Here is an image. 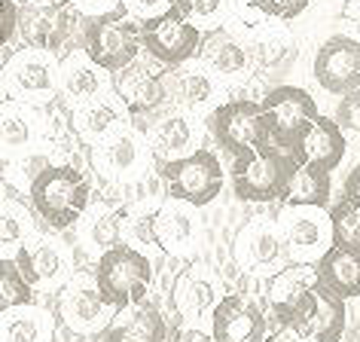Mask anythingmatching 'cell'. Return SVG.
Segmentation results:
<instances>
[{"label":"cell","mask_w":360,"mask_h":342,"mask_svg":"<svg viewBox=\"0 0 360 342\" xmlns=\"http://www.w3.org/2000/svg\"><path fill=\"white\" fill-rule=\"evenodd\" d=\"M345 321H348L345 300L318 281L305 293V300L281 321V327L296 330L305 342H342Z\"/></svg>","instance_id":"13"},{"label":"cell","mask_w":360,"mask_h":342,"mask_svg":"<svg viewBox=\"0 0 360 342\" xmlns=\"http://www.w3.org/2000/svg\"><path fill=\"white\" fill-rule=\"evenodd\" d=\"M147 138L156 159H184L202 150V125L186 110H165L150 122Z\"/></svg>","instance_id":"22"},{"label":"cell","mask_w":360,"mask_h":342,"mask_svg":"<svg viewBox=\"0 0 360 342\" xmlns=\"http://www.w3.org/2000/svg\"><path fill=\"white\" fill-rule=\"evenodd\" d=\"M305 165L293 153L266 144L232 159V190L241 202H284L287 184Z\"/></svg>","instance_id":"4"},{"label":"cell","mask_w":360,"mask_h":342,"mask_svg":"<svg viewBox=\"0 0 360 342\" xmlns=\"http://www.w3.org/2000/svg\"><path fill=\"white\" fill-rule=\"evenodd\" d=\"M205 125H208L214 141H217L232 159L272 144L266 113H263V101H250V98H232V101L214 107L208 113V120H205Z\"/></svg>","instance_id":"9"},{"label":"cell","mask_w":360,"mask_h":342,"mask_svg":"<svg viewBox=\"0 0 360 342\" xmlns=\"http://www.w3.org/2000/svg\"><path fill=\"white\" fill-rule=\"evenodd\" d=\"M174 4H177V0H125V6H129V10L138 15L141 22L156 19V15L174 10Z\"/></svg>","instance_id":"42"},{"label":"cell","mask_w":360,"mask_h":342,"mask_svg":"<svg viewBox=\"0 0 360 342\" xmlns=\"http://www.w3.org/2000/svg\"><path fill=\"white\" fill-rule=\"evenodd\" d=\"M86 15L74 0H22L19 4V34L31 49L52 56H68V49H83Z\"/></svg>","instance_id":"2"},{"label":"cell","mask_w":360,"mask_h":342,"mask_svg":"<svg viewBox=\"0 0 360 342\" xmlns=\"http://www.w3.org/2000/svg\"><path fill=\"white\" fill-rule=\"evenodd\" d=\"M74 4L86 19H92V15H104V13L116 10V6H122L125 0H74Z\"/></svg>","instance_id":"44"},{"label":"cell","mask_w":360,"mask_h":342,"mask_svg":"<svg viewBox=\"0 0 360 342\" xmlns=\"http://www.w3.org/2000/svg\"><path fill=\"white\" fill-rule=\"evenodd\" d=\"M199 61L211 70L217 80H241L254 68V56H250V43H245L236 31L217 28L205 34Z\"/></svg>","instance_id":"23"},{"label":"cell","mask_w":360,"mask_h":342,"mask_svg":"<svg viewBox=\"0 0 360 342\" xmlns=\"http://www.w3.org/2000/svg\"><path fill=\"white\" fill-rule=\"evenodd\" d=\"M318 281H321L318 266H311V263H290L281 272L272 275V281H269V305H272L278 327H281V321L305 300V293Z\"/></svg>","instance_id":"26"},{"label":"cell","mask_w":360,"mask_h":342,"mask_svg":"<svg viewBox=\"0 0 360 342\" xmlns=\"http://www.w3.org/2000/svg\"><path fill=\"white\" fill-rule=\"evenodd\" d=\"M205 43V31L193 25L180 10H168L156 19L143 22V52L147 58L165 68H180L199 58Z\"/></svg>","instance_id":"11"},{"label":"cell","mask_w":360,"mask_h":342,"mask_svg":"<svg viewBox=\"0 0 360 342\" xmlns=\"http://www.w3.org/2000/svg\"><path fill=\"white\" fill-rule=\"evenodd\" d=\"M83 49L98 68L107 74H120L122 68L134 65L143 52V22L129 6H116L104 15L86 19L83 31Z\"/></svg>","instance_id":"3"},{"label":"cell","mask_w":360,"mask_h":342,"mask_svg":"<svg viewBox=\"0 0 360 342\" xmlns=\"http://www.w3.org/2000/svg\"><path fill=\"white\" fill-rule=\"evenodd\" d=\"M150 153L153 150L143 147L138 132L113 129L104 141H98L92 147V165L107 184L125 186V184H134L143 175Z\"/></svg>","instance_id":"15"},{"label":"cell","mask_w":360,"mask_h":342,"mask_svg":"<svg viewBox=\"0 0 360 342\" xmlns=\"http://www.w3.org/2000/svg\"><path fill=\"white\" fill-rule=\"evenodd\" d=\"M171 300H174V312L184 321H199L205 315H214V309H217V303L223 296H217V287H214L202 272L186 269V272L177 275Z\"/></svg>","instance_id":"29"},{"label":"cell","mask_w":360,"mask_h":342,"mask_svg":"<svg viewBox=\"0 0 360 342\" xmlns=\"http://www.w3.org/2000/svg\"><path fill=\"white\" fill-rule=\"evenodd\" d=\"M330 220H333V245H357L360 248V211L354 205L345 199L330 205Z\"/></svg>","instance_id":"39"},{"label":"cell","mask_w":360,"mask_h":342,"mask_svg":"<svg viewBox=\"0 0 360 342\" xmlns=\"http://www.w3.org/2000/svg\"><path fill=\"white\" fill-rule=\"evenodd\" d=\"M311 77L318 80L323 92L339 98L360 89V40L345 37V34L323 40L314 52Z\"/></svg>","instance_id":"17"},{"label":"cell","mask_w":360,"mask_h":342,"mask_svg":"<svg viewBox=\"0 0 360 342\" xmlns=\"http://www.w3.org/2000/svg\"><path fill=\"white\" fill-rule=\"evenodd\" d=\"M345 342H360V321L354 324V327H351V333H348V339Z\"/></svg>","instance_id":"49"},{"label":"cell","mask_w":360,"mask_h":342,"mask_svg":"<svg viewBox=\"0 0 360 342\" xmlns=\"http://www.w3.org/2000/svg\"><path fill=\"white\" fill-rule=\"evenodd\" d=\"M56 315L68 330L83 333V336H95V333H101L113 324L116 309L104 300L101 287L95 281V272H77L58 291Z\"/></svg>","instance_id":"12"},{"label":"cell","mask_w":360,"mask_h":342,"mask_svg":"<svg viewBox=\"0 0 360 342\" xmlns=\"http://www.w3.org/2000/svg\"><path fill=\"white\" fill-rule=\"evenodd\" d=\"M330 171L318 162H305L287 184L284 205H300V208H330Z\"/></svg>","instance_id":"32"},{"label":"cell","mask_w":360,"mask_h":342,"mask_svg":"<svg viewBox=\"0 0 360 342\" xmlns=\"http://www.w3.org/2000/svg\"><path fill=\"white\" fill-rule=\"evenodd\" d=\"M156 175L165 184L168 199L190 202L195 208H205L220 196L226 184V171L220 165V156L208 147L190 153L184 159H156Z\"/></svg>","instance_id":"7"},{"label":"cell","mask_w":360,"mask_h":342,"mask_svg":"<svg viewBox=\"0 0 360 342\" xmlns=\"http://www.w3.org/2000/svg\"><path fill=\"white\" fill-rule=\"evenodd\" d=\"M86 342H131L129 336H125V333L116 327V324H110V327L107 330H101V333H95V336H89Z\"/></svg>","instance_id":"47"},{"label":"cell","mask_w":360,"mask_h":342,"mask_svg":"<svg viewBox=\"0 0 360 342\" xmlns=\"http://www.w3.org/2000/svg\"><path fill=\"white\" fill-rule=\"evenodd\" d=\"M104 68H98L92 58H89L86 49H74L61 58V92L70 104H86L101 98L104 92Z\"/></svg>","instance_id":"27"},{"label":"cell","mask_w":360,"mask_h":342,"mask_svg":"<svg viewBox=\"0 0 360 342\" xmlns=\"http://www.w3.org/2000/svg\"><path fill=\"white\" fill-rule=\"evenodd\" d=\"M4 89L6 98L25 104H46L61 89V65L56 56L43 49H19L10 52L4 65Z\"/></svg>","instance_id":"10"},{"label":"cell","mask_w":360,"mask_h":342,"mask_svg":"<svg viewBox=\"0 0 360 342\" xmlns=\"http://www.w3.org/2000/svg\"><path fill=\"white\" fill-rule=\"evenodd\" d=\"M34 300H37V293H34L28 278L22 275L19 263L13 257H4V263H0V305H4V312L19 309V305H34Z\"/></svg>","instance_id":"36"},{"label":"cell","mask_w":360,"mask_h":342,"mask_svg":"<svg viewBox=\"0 0 360 342\" xmlns=\"http://www.w3.org/2000/svg\"><path fill=\"white\" fill-rule=\"evenodd\" d=\"M290 260L287 241L281 236V227L269 223L266 217H250L236 236V263L248 272H281Z\"/></svg>","instance_id":"16"},{"label":"cell","mask_w":360,"mask_h":342,"mask_svg":"<svg viewBox=\"0 0 360 342\" xmlns=\"http://www.w3.org/2000/svg\"><path fill=\"white\" fill-rule=\"evenodd\" d=\"M250 56L259 80L281 86V80L290 77L300 65V40L287 28H263L250 40Z\"/></svg>","instance_id":"21"},{"label":"cell","mask_w":360,"mask_h":342,"mask_svg":"<svg viewBox=\"0 0 360 342\" xmlns=\"http://www.w3.org/2000/svg\"><path fill=\"white\" fill-rule=\"evenodd\" d=\"M217 98V77L202 65L171 68V101L184 110H202Z\"/></svg>","instance_id":"28"},{"label":"cell","mask_w":360,"mask_h":342,"mask_svg":"<svg viewBox=\"0 0 360 342\" xmlns=\"http://www.w3.org/2000/svg\"><path fill=\"white\" fill-rule=\"evenodd\" d=\"M122 107V104H120ZM120 107L107 98H95V101H86L79 104L74 116H70V129L77 132V138H83L89 144H98L104 141L113 129H120Z\"/></svg>","instance_id":"33"},{"label":"cell","mask_w":360,"mask_h":342,"mask_svg":"<svg viewBox=\"0 0 360 342\" xmlns=\"http://www.w3.org/2000/svg\"><path fill=\"white\" fill-rule=\"evenodd\" d=\"M333 120L339 122V129L345 134H354L360 144V89L342 95V101L336 104V110H333Z\"/></svg>","instance_id":"40"},{"label":"cell","mask_w":360,"mask_h":342,"mask_svg":"<svg viewBox=\"0 0 360 342\" xmlns=\"http://www.w3.org/2000/svg\"><path fill=\"white\" fill-rule=\"evenodd\" d=\"M351 25H354V34H357V40H360V13L351 19Z\"/></svg>","instance_id":"50"},{"label":"cell","mask_w":360,"mask_h":342,"mask_svg":"<svg viewBox=\"0 0 360 342\" xmlns=\"http://www.w3.org/2000/svg\"><path fill=\"white\" fill-rule=\"evenodd\" d=\"M318 278L342 300H360V248L333 245L318 263Z\"/></svg>","instance_id":"25"},{"label":"cell","mask_w":360,"mask_h":342,"mask_svg":"<svg viewBox=\"0 0 360 342\" xmlns=\"http://www.w3.org/2000/svg\"><path fill=\"white\" fill-rule=\"evenodd\" d=\"M116 101L125 107V113L134 120V129L147 132L153 120H159L171 104V68L147 58H138L134 65L113 74Z\"/></svg>","instance_id":"6"},{"label":"cell","mask_w":360,"mask_h":342,"mask_svg":"<svg viewBox=\"0 0 360 342\" xmlns=\"http://www.w3.org/2000/svg\"><path fill=\"white\" fill-rule=\"evenodd\" d=\"M278 227L290 251V263H314L333 248V220L330 214H323V208L284 205Z\"/></svg>","instance_id":"14"},{"label":"cell","mask_w":360,"mask_h":342,"mask_svg":"<svg viewBox=\"0 0 360 342\" xmlns=\"http://www.w3.org/2000/svg\"><path fill=\"white\" fill-rule=\"evenodd\" d=\"M125 214H129V208H101V211H95L92 217L86 220L83 239L98 257L107 254V251L116 248V245H122Z\"/></svg>","instance_id":"35"},{"label":"cell","mask_w":360,"mask_h":342,"mask_svg":"<svg viewBox=\"0 0 360 342\" xmlns=\"http://www.w3.org/2000/svg\"><path fill=\"white\" fill-rule=\"evenodd\" d=\"M28 239H34V214L15 196H6L4 208H0V241L4 248H15Z\"/></svg>","instance_id":"37"},{"label":"cell","mask_w":360,"mask_h":342,"mask_svg":"<svg viewBox=\"0 0 360 342\" xmlns=\"http://www.w3.org/2000/svg\"><path fill=\"white\" fill-rule=\"evenodd\" d=\"M302 150H305V159L309 162H318V165H323L327 171H336L348 150L345 132L339 129V122L333 120V116H318L314 125L309 129V134H305Z\"/></svg>","instance_id":"31"},{"label":"cell","mask_w":360,"mask_h":342,"mask_svg":"<svg viewBox=\"0 0 360 342\" xmlns=\"http://www.w3.org/2000/svg\"><path fill=\"white\" fill-rule=\"evenodd\" d=\"M43 132L49 134V125L37 107L6 98L0 107V147H4L6 162L31 156L34 144L43 138Z\"/></svg>","instance_id":"20"},{"label":"cell","mask_w":360,"mask_h":342,"mask_svg":"<svg viewBox=\"0 0 360 342\" xmlns=\"http://www.w3.org/2000/svg\"><path fill=\"white\" fill-rule=\"evenodd\" d=\"M15 34H19V4H15V0H4V43H6V49L13 46Z\"/></svg>","instance_id":"43"},{"label":"cell","mask_w":360,"mask_h":342,"mask_svg":"<svg viewBox=\"0 0 360 342\" xmlns=\"http://www.w3.org/2000/svg\"><path fill=\"white\" fill-rule=\"evenodd\" d=\"M263 113L269 125V138H272L275 147L309 162L302 150V141L314 125V120L321 116L318 101L300 86H275L263 98Z\"/></svg>","instance_id":"8"},{"label":"cell","mask_w":360,"mask_h":342,"mask_svg":"<svg viewBox=\"0 0 360 342\" xmlns=\"http://www.w3.org/2000/svg\"><path fill=\"white\" fill-rule=\"evenodd\" d=\"M211 336L214 342H266L269 318L241 293H229L211 315Z\"/></svg>","instance_id":"19"},{"label":"cell","mask_w":360,"mask_h":342,"mask_svg":"<svg viewBox=\"0 0 360 342\" xmlns=\"http://www.w3.org/2000/svg\"><path fill=\"white\" fill-rule=\"evenodd\" d=\"M168 342H214V336L211 333H205V330H199V327H177L168 336Z\"/></svg>","instance_id":"46"},{"label":"cell","mask_w":360,"mask_h":342,"mask_svg":"<svg viewBox=\"0 0 360 342\" xmlns=\"http://www.w3.org/2000/svg\"><path fill=\"white\" fill-rule=\"evenodd\" d=\"M13 260L19 263L22 275L31 281L34 291H61L74 278L70 275V260L65 254V248L43 236L22 241Z\"/></svg>","instance_id":"18"},{"label":"cell","mask_w":360,"mask_h":342,"mask_svg":"<svg viewBox=\"0 0 360 342\" xmlns=\"http://www.w3.org/2000/svg\"><path fill=\"white\" fill-rule=\"evenodd\" d=\"M95 281L116 312L147 303L153 287V257L131 245H116L95 260Z\"/></svg>","instance_id":"5"},{"label":"cell","mask_w":360,"mask_h":342,"mask_svg":"<svg viewBox=\"0 0 360 342\" xmlns=\"http://www.w3.org/2000/svg\"><path fill=\"white\" fill-rule=\"evenodd\" d=\"M113 324H116V327H120L131 342H168V336H171L168 321L162 318V315L153 309V305H147V303L116 312Z\"/></svg>","instance_id":"34"},{"label":"cell","mask_w":360,"mask_h":342,"mask_svg":"<svg viewBox=\"0 0 360 342\" xmlns=\"http://www.w3.org/2000/svg\"><path fill=\"white\" fill-rule=\"evenodd\" d=\"M174 10H180L193 25H199L202 31L205 28L217 31L223 28V22L229 15V0H177Z\"/></svg>","instance_id":"38"},{"label":"cell","mask_w":360,"mask_h":342,"mask_svg":"<svg viewBox=\"0 0 360 342\" xmlns=\"http://www.w3.org/2000/svg\"><path fill=\"white\" fill-rule=\"evenodd\" d=\"M56 336V315L43 305H19L4 312L0 342H49Z\"/></svg>","instance_id":"30"},{"label":"cell","mask_w":360,"mask_h":342,"mask_svg":"<svg viewBox=\"0 0 360 342\" xmlns=\"http://www.w3.org/2000/svg\"><path fill=\"white\" fill-rule=\"evenodd\" d=\"M31 208L46 229L65 232L83 220L92 202V184L70 162H52L28 190Z\"/></svg>","instance_id":"1"},{"label":"cell","mask_w":360,"mask_h":342,"mask_svg":"<svg viewBox=\"0 0 360 342\" xmlns=\"http://www.w3.org/2000/svg\"><path fill=\"white\" fill-rule=\"evenodd\" d=\"M266 342H305V339L296 330H290V327H278L275 333H269Z\"/></svg>","instance_id":"48"},{"label":"cell","mask_w":360,"mask_h":342,"mask_svg":"<svg viewBox=\"0 0 360 342\" xmlns=\"http://www.w3.org/2000/svg\"><path fill=\"white\" fill-rule=\"evenodd\" d=\"M153 236H156V248L165 254H186L195 245L199 236V217H195V205L190 202H162L156 217H153Z\"/></svg>","instance_id":"24"},{"label":"cell","mask_w":360,"mask_h":342,"mask_svg":"<svg viewBox=\"0 0 360 342\" xmlns=\"http://www.w3.org/2000/svg\"><path fill=\"white\" fill-rule=\"evenodd\" d=\"M259 13L266 19H278V22H293L311 6V0H257Z\"/></svg>","instance_id":"41"},{"label":"cell","mask_w":360,"mask_h":342,"mask_svg":"<svg viewBox=\"0 0 360 342\" xmlns=\"http://www.w3.org/2000/svg\"><path fill=\"white\" fill-rule=\"evenodd\" d=\"M342 199L351 202L360 211V165H354V171H348L345 186H342Z\"/></svg>","instance_id":"45"}]
</instances>
